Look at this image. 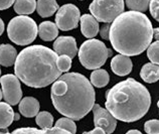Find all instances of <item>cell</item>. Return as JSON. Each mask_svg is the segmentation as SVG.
<instances>
[{
    "mask_svg": "<svg viewBox=\"0 0 159 134\" xmlns=\"http://www.w3.org/2000/svg\"><path fill=\"white\" fill-rule=\"evenodd\" d=\"M51 98L54 108L68 118L80 120L95 105V90L82 74L66 73L52 84Z\"/></svg>",
    "mask_w": 159,
    "mask_h": 134,
    "instance_id": "1",
    "label": "cell"
},
{
    "mask_svg": "<svg viewBox=\"0 0 159 134\" xmlns=\"http://www.w3.org/2000/svg\"><path fill=\"white\" fill-rule=\"evenodd\" d=\"M153 39L152 23L143 12L125 11L112 22L109 40L113 49L127 57L147 49Z\"/></svg>",
    "mask_w": 159,
    "mask_h": 134,
    "instance_id": "2",
    "label": "cell"
},
{
    "mask_svg": "<svg viewBox=\"0 0 159 134\" xmlns=\"http://www.w3.org/2000/svg\"><path fill=\"white\" fill-rule=\"evenodd\" d=\"M57 54L43 45H31L22 49L14 64L15 76L31 88H44L61 76L57 68Z\"/></svg>",
    "mask_w": 159,
    "mask_h": 134,
    "instance_id": "3",
    "label": "cell"
},
{
    "mask_svg": "<svg viewBox=\"0 0 159 134\" xmlns=\"http://www.w3.org/2000/svg\"><path fill=\"white\" fill-rule=\"evenodd\" d=\"M150 105L151 96L147 88L132 78L116 84L106 92V109L123 122L141 119Z\"/></svg>",
    "mask_w": 159,
    "mask_h": 134,
    "instance_id": "4",
    "label": "cell"
},
{
    "mask_svg": "<svg viewBox=\"0 0 159 134\" xmlns=\"http://www.w3.org/2000/svg\"><path fill=\"white\" fill-rule=\"evenodd\" d=\"M79 60L84 68L88 70H97L107 62L112 56V49H107L105 44L99 39H91L83 43L78 51Z\"/></svg>",
    "mask_w": 159,
    "mask_h": 134,
    "instance_id": "5",
    "label": "cell"
},
{
    "mask_svg": "<svg viewBox=\"0 0 159 134\" xmlns=\"http://www.w3.org/2000/svg\"><path fill=\"white\" fill-rule=\"evenodd\" d=\"M39 26L32 18L19 15L12 18L7 26V35L12 43L17 45H27L36 39Z\"/></svg>",
    "mask_w": 159,
    "mask_h": 134,
    "instance_id": "6",
    "label": "cell"
},
{
    "mask_svg": "<svg viewBox=\"0 0 159 134\" xmlns=\"http://www.w3.org/2000/svg\"><path fill=\"white\" fill-rule=\"evenodd\" d=\"M124 0H93L89 9L99 22L110 23L124 12Z\"/></svg>",
    "mask_w": 159,
    "mask_h": 134,
    "instance_id": "7",
    "label": "cell"
},
{
    "mask_svg": "<svg viewBox=\"0 0 159 134\" xmlns=\"http://www.w3.org/2000/svg\"><path fill=\"white\" fill-rule=\"evenodd\" d=\"M81 11L74 4H65L58 8L56 14V24L58 29L69 31L78 27Z\"/></svg>",
    "mask_w": 159,
    "mask_h": 134,
    "instance_id": "8",
    "label": "cell"
},
{
    "mask_svg": "<svg viewBox=\"0 0 159 134\" xmlns=\"http://www.w3.org/2000/svg\"><path fill=\"white\" fill-rule=\"evenodd\" d=\"M2 86L3 98L9 105L18 104L22 99V91L20 87V80L12 74H7L0 78Z\"/></svg>",
    "mask_w": 159,
    "mask_h": 134,
    "instance_id": "9",
    "label": "cell"
},
{
    "mask_svg": "<svg viewBox=\"0 0 159 134\" xmlns=\"http://www.w3.org/2000/svg\"><path fill=\"white\" fill-rule=\"evenodd\" d=\"M92 111L94 114L95 127L102 128L107 134H112L115 131L117 126V119L107 109L102 108L99 104H95Z\"/></svg>",
    "mask_w": 159,
    "mask_h": 134,
    "instance_id": "10",
    "label": "cell"
},
{
    "mask_svg": "<svg viewBox=\"0 0 159 134\" xmlns=\"http://www.w3.org/2000/svg\"><path fill=\"white\" fill-rule=\"evenodd\" d=\"M53 52L60 56H69L74 58L77 56V41L73 36H60L53 43Z\"/></svg>",
    "mask_w": 159,
    "mask_h": 134,
    "instance_id": "11",
    "label": "cell"
},
{
    "mask_svg": "<svg viewBox=\"0 0 159 134\" xmlns=\"http://www.w3.org/2000/svg\"><path fill=\"white\" fill-rule=\"evenodd\" d=\"M111 69L112 72L117 76H127L132 71V62L129 57L119 53L112 58Z\"/></svg>",
    "mask_w": 159,
    "mask_h": 134,
    "instance_id": "12",
    "label": "cell"
},
{
    "mask_svg": "<svg viewBox=\"0 0 159 134\" xmlns=\"http://www.w3.org/2000/svg\"><path fill=\"white\" fill-rule=\"evenodd\" d=\"M81 21V31L87 39H93L99 32V21L93 15L84 14L80 18Z\"/></svg>",
    "mask_w": 159,
    "mask_h": 134,
    "instance_id": "13",
    "label": "cell"
},
{
    "mask_svg": "<svg viewBox=\"0 0 159 134\" xmlns=\"http://www.w3.org/2000/svg\"><path fill=\"white\" fill-rule=\"evenodd\" d=\"M39 102L33 97H25L21 99L19 102V112L26 117V118H32L35 117L39 112Z\"/></svg>",
    "mask_w": 159,
    "mask_h": 134,
    "instance_id": "14",
    "label": "cell"
},
{
    "mask_svg": "<svg viewBox=\"0 0 159 134\" xmlns=\"http://www.w3.org/2000/svg\"><path fill=\"white\" fill-rule=\"evenodd\" d=\"M17 58V51L11 44H3L0 45V65L3 67H11L15 64Z\"/></svg>",
    "mask_w": 159,
    "mask_h": 134,
    "instance_id": "15",
    "label": "cell"
},
{
    "mask_svg": "<svg viewBox=\"0 0 159 134\" xmlns=\"http://www.w3.org/2000/svg\"><path fill=\"white\" fill-rule=\"evenodd\" d=\"M39 37L44 41H52L58 35V28L56 23L52 21H43L39 26Z\"/></svg>",
    "mask_w": 159,
    "mask_h": 134,
    "instance_id": "16",
    "label": "cell"
},
{
    "mask_svg": "<svg viewBox=\"0 0 159 134\" xmlns=\"http://www.w3.org/2000/svg\"><path fill=\"white\" fill-rule=\"evenodd\" d=\"M58 4L56 0H37L36 10L41 17H49L58 10Z\"/></svg>",
    "mask_w": 159,
    "mask_h": 134,
    "instance_id": "17",
    "label": "cell"
},
{
    "mask_svg": "<svg viewBox=\"0 0 159 134\" xmlns=\"http://www.w3.org/2000/svg\"><path fill=\"white\" fill-rule=\"evenodd\" d=\"M140 77L146 83L152 84L159 80V66L148 62L145 64L140 71Z\"/></svg>",
    "mask_w": 159,
    "mask_h": 134,
    "instance_id": "18",
    "label": "cell"
},
{
    "mask_svg": "<svg viewBox=\"0 0 159 134\" xmlns=\"http://www.w3.org/2000/svg\"><path fill=\"white\" fill-rule=\"evenodd\" d=\"M6 134H72L70 132L64 130L58 127H52L48 129H36L31 127H24V128H18L15 129L13 132Z\"/></svg>",
    "mask_w": 159,
    "mask_h": 134,
    "instance_id": "19",
    "label": "cell"
},
{
    "mask_svg": "<svg viewBox=\"0 0 159 134\" xmlns=\"http://www.w3.org/2000/svg\"><path fill=\"white\" fill-rule=\"evenodd\" d=\"M14 120V112L8 103L0 102V129H6Z\"/></svg>",
    "mask_w": 159,
    "mask_h": 134,
    "instance_id": "20",
    "label": "cell"
},
{
    "mask_svg": "<svg viewBox=\"0 0 159 134\" xmlns=\"http://www.w3.org/2000/svg\"><path fill=\"white\" fill-rule=\"evenodd\" d=\"M14 11L19 15L31 14L36 9V0H15Z\"/></svg>",
    "mask_w": 159,
    "mask_h": 134,
    "instance_id": "21",
    "label": "cell"
},
{
    "mask_svg": "<svg viewBox=\"0 0 159 134\" xmlns=\"http://www.w3.org/2000/svg\"><path fill=\"white\" fill-rule=\"evenodd\" d=\"M109 81H110V76L106 70L97 69L91 74V84L97 88L106 87Z\"/></svg>",
    "mask_w": 159,
    "mask_h": 134,
    "instance_id": "22",
    "label": "cell"
},
{
    "mask_svg": "<svg viewBox=\"0 0 159 134\" xmlns=\"http://www.w3.org/2000/svg\"><path fill=\"white\" fill-rule=\"evenodd\" d=\"M35 122L41 129L52 128L53 125V116L48 111L39 112L35 116Z\"/></svg>",
    "mask_w": 159,
    "mask_h": 134,
    "instance_id": "23",
    "label": "cell"
},
{
    "mask_svg": "<svg viewBox=\"0 0 159 134\" xmlns=\"http://www.w3.org/2000/svg\"><path fill=\"white\" fill-rule=\"evenodd\" d=\"M151 0H124L127 7L132 11L143 12L149 8Z\"/></svg>",
    "mask_w": 159,
    "mask_h": 134,
    "instance_id": "24",
    "label": "cell"
},
{
    "mask_svg": "<svg viewBox=\"0 0 159 134\" xmlns=\"http://www.w3.org/2000/svg\"><path fill=\"white\" fill-rule=\"evenodd\" d=\"M56 127L61 128V129H64V130L70 132L72 134H76V131H77V126H76V124H75L74 120L68 118V117H64V118L58 119L56 122Z\"/></svg>",
    "mask_w": 159,
    "mask_h": 134,
    "instance_id": "25",
    "label": "cell"
},
{
    "mask_svg": "<svg viewBox=\"0 0 159 134\" xmlns=\"http://www.w3.org/2000/svg\"><path fill=\"white\" fill-rule=\"evenodd\" d=\"M147 57L152 64L159 66V40L150 44L147 49Z\"/></svg>",
    "mask_w": 159,
    "mask_h": 134,
    "instance_id": "26",
    "label": "cell"
},
{
    "mask_svg": "<svg viewBox=\"0 0 159 134\" xmlns=\"http://www.w3.org/2000/svg\"><path fill=\"white\" fill-rule=\"evenodd\" d=\"M57 68L60 69L61 72H69L70 67H72V58L69 56H60L57 58Z\"/></svg>",
    "mask_w": 159,
    "mask_h": 134,
    "instance_id": "27",
    "label": "cell"
},
{
    "mask_svg": "<svg viewBox=\"0 0 159 134\" xmlns=\"http://www.w3.org/2000/svg\"><path fill=\"white\" fill-rule=\"evenodd\" d=\"M145 132L147 134H159V120H148L144 125Z\"/></svg>",
    "mask_w": 159,
    "mask_h": 134,
    "instance_id": "28",
    "label": "cell"
},
{
    "mask_svg": "<svg viewBox=\"0 0 159 134\" xmlns=\"http://www.w3.org/2000/svg\"><path fill=\"white\" fill-rule=\"evenodd\" d=\"M149 10L152 17L159 22V0H151L150 1Z\"/></svg>",
    "mask_w": 159,
    "mask_h": 134,
    "instance_id": "29",
    "label": "cell"
},
{
    "mask_svg": "<svg viewBox=\"0 0 159 134\" xmlns=\"http://www.w3.org/2000/svg\"><path fill=\"white\" fill-rule=\"evenodd\" d=\"M110 27L111 25L109 23H106L105 25H103L100 29V35H101L102 39L109 40V33H110Z\"/></svg>",
    "mask_w": 159,
    "mask_h": 134,
    "instance_id": "30",
    "label": "cell"
},
{
    "mask_svg": "<svg viewBox=\"0 0 159 134\" xmlns=\"http://www.w3.org/2000/svg\"><path fill=\"white\" fill-rule=\"evenodd\" d=\"M15 0H0V10L7 9L14 4Z\"/></svg>",
    "mask_w": 159,
    "mask_h": 134,
    "instance_id": "31",
    "label": "cell"
},
{
    "mask_svg": "<svg viewBox=\"0 0 159 134\" xmlns=\"http://www.w3.org/2000/svg\"><path fill=\"white\" fill-rule=\"evenodd\" d=\"M83 134H107V133L104 131L102 128L95 127V129H93V130H91L89 132H84Z\"/></svg>",
    "mask_w": 159,
    "mask_h": 134,
    "instance_id": "32",
    "label": "cell"
},
{
    "mask_svg": "<svg viewBox=\"0 0 159 134\" xmlns=\"http://www.w3.org/2000/svg\"><path fill=\"white\" fill-rule=\"evenodd\" d=\"M153 37L156 40H159V27L153 28Z\"/></svg>",
    "mask_w": 159,
    "mask_h": 134,
    "instance_id": "33",
    "label": "cell"
},
{
    "mask_svg": "<svg viewBox=\"0 0 159 134\" xmlns=\"http://www.w3.org/2000/svg\"><path fill=\"white\" fill-rule=\"evenodd\" d=\"M4 31V22H3V20L0 18V35H2Z\"/></svg>",
    "mask_w": 159,
    "mask_h": 134,
    "instance_id": "34",
    "label": "cell"
},
{
    "mask_svg": "<svg viewBox=\"0 0 159 134\" xmlns=\"http://www.w3.org/2000/svg\"><path fill=\"white\" fill-rule=\"evenodd\" d=\"M126 134H142L139 130H129Z\"/></svg>",
    "mask_w": 159,
    "mask_h": 134,
    "instance_id": "35",
    "label": "cell"
},
{
    "mask_svg": "<svg viewBox=\"0 0 159 134\" xmlns=\"http://www.w3.org/2000/svg\"><path fill=\"white\" fill-rule=\"evenodd\" d=\"M14 120H19V114H17V113L14 114Z\"/></svg>",
    "mask_w": 159,
    "mask_h": 134,
    "instance_id": "36",
    "label": "cell"
},
{
    "mask_svg": "<svg viewBox=\"0 0 159 134\" xmlns=\"http://www.w3.org/2000/svg\"><path fill=\"white\" fill-rule=\"evenodd\" d=\"M2 97H3V94H2V91L0 90V100L2 99Z\"/></svg>",
    "mask_w": 159,
    "mask_h": 134,
    "instance_id": "37",
    "label": "cell"
},
{
    "mask_svg": "<svg viewBox=\"0 0 159 134\" xmlns=\"http://www.w3.org/2000/svg\"><path fill=\"white\" fill-rule=\"evenodd\" d=\"M0 134H6V131H3V132H0Z\"/></svg>",
    "mask_w": 159,
    "mask_h": 134,
    "instance_id": "38",
    "label": "cell"
},
{
    "mask_svg": "<svg viewBox=\"0 0 159 134\" xmlns=\"http://www.w3.org/2000/svg\"><path fill=\"white\" fill-rule=\"evenodd\" d=\"M157 106H158V108H159V101L157 102Z\"/></svg>",
    "mask_w": 159,
    "mask_h": 134,
    "instance_id": "39",
    "label": "cell"
},
{
    "mask_svg": "<svg viewBox=\"0 0 159 134\" xmlns=\"http://www.w3.org/2000/svg\"><path fill=\"white\" fill-rule=\"evenodd\" d=\"M0 76H1V70H0ZM0 78H1V77H0Z\"/></svg>",
    "mask_w": 159,
    "mask_h": 134,
    "instance_id": "40",
    "label": "cell"
},
{
    "mask_svg": "<svg viewBox=\"0 0 159 134\" xmlns=\"http://www.w3.org/2000/svg\"><path fill=\"white\" fill-rule=\"evenodd\" d=\"M81 1H83V0H81Z\"/></svg>",
    "mask_w": 159,
    "mask_h": 134,
    "instance_id": "41",
    "label": "cell"
}]
</instances>
